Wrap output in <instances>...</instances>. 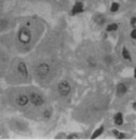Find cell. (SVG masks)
<instances>
[{"instance_id":"obj_1","label":"cell","mask_w":136,"mask_h":140,"mask_svg":"<svg viewBox=\"0 0 136 140\" xmlns=\"http://www.w3.org/2000/svg\"><path fill=\"white\" fill-rule=\"evenodd\" d=\"M31 38H32V34H31L30 30L26 27H22L19 31L18 34V39L20 41V42L23 44H28L30 42Z\"/></svg>"},{"instance_id":"obj_2","label":"cell","mask_w":136,"mask_h":140,"mask_svg":"<svg viewBox=\"0 0 136 140\" xmlns=\"http://www.w3.org/2000/svg\"><path fill=\"white\" fill-rule=\"evenodd\" d=\"M50 72V67L47 64L42 63L37 66L36 68V73L39 77H45V76H47V74Z\"/></svg>"},{"instance_id":"obj_3","label":"cell","mask_w":136,"mask_h":140,"mask_svg":"<svg viewBox=\"0 0 136 140\" xmlns=\"http://www.w3.org/2000/svg\"><path fill=\"white\" fill-rule=\"evenodd\" d=\"M58 91L62 96H66L70 92V86L66 81H62L58 84Z\"/></svg>"},{"instance_id":"obj_4","label":"cell","mask_w":136,"mask_h":140,"mask_svg":"<svg viewBox=\"0 0 136 140\" xmlns=\"http://www.w3.org/2000/svg\"><path fill=\"white\" fill-rule=\"evenodd\" d=\"M30 101L35 106H41L43 104V99L39 94L36 93H32L30 95Z\"/></svg>"},{"instance_id":"obj_5","label":"cell","mask_w":136,"mask_h":140,"mask_svg":"<svg viewBox=\"0 0 136 140\" xmlns=\"http://www.w3.org/2000/svg\"><path fill=\"white\" fill-rule=\"evenodd\" d=\"M17 71H18L19 74L22 75V77H28V69H27L26 64H25L24 62H20V63L18 64V65H17Z\"/></svg>"},{"instance_id":"obj_6","label":"cell","mask_w":136,"mask_h":140,"mask_svg":"<svg viewBox=\"0 0 136 140\" xmlns=\"http://www.w3.org/2000/svg\"><path fill=\"white\" fill-rule=\"evenodd\" d=\"M81 12H83V4L81 3V2H77L72 9V14L75 15L78 13H81Z\"/></svg>"},{"instance_id":"obj_7","label":"cell","mask_w":136,"mask_h":140,"mask_svg":"<svg viewBox=\"0 0 136 140\" xmlns=\"http://www.w3.org/2000/svg\"><path fill=\"white\" fill-rule=\"evenodd\" d=\"M16 103H17L19 106H26L27 104L28 103V96L24 95H20V96H18L17 99H16Z\"/></svg>"},{"instance_id":"obj_8","label":"cell","mask_w":136,"mask_h":140,"mask_svg":"<svg viewBox=\"0 0 136 140\" xmlns=\"http://www.w3.org/2000/svg\"><path fill=\"white\" fill-rule=\"evenodd\" d=\"M126 91H127V87L123 83H119L117 86H116V94H117V95H119V96L124 95L126 93Z\"/></svg>"},{"instance_id":"obj_9","label":"cell","mask_w":136,"mask_h":140,"mask_svg":"<svg viewBox=\"0 0 136 140\" xmlns=\"http://www.w3.org/2000/svg\"><path fill=\"white\" fill-rule=\"evenodd\" d=\"M122 123H123L122 114L121 113H118L115 116V124L117 125V126H121V125H122Z\"/></svg>"},{"instance_id":"obj_10","label":"cell","mask_w":136,"mask_h":140,"mask_svg":"<svg viewBox=\"0 0 136 140\" xmlns=\"http://www.w3.org/2000/svg\"><path fill=\"white\" fill-rule=\"evenodd\" d=\"M103 131H104V127L101 126L100 128H99L98 130H96L95 131H94L93 134L92 135V137H91V138H92V139H95L96 137H98L99 136L101 135L102 133H103Z\"/></svg>"},{"instance_id":"obj_11","label":"cell","mask_w":136,"mask_h":140,"mask_svg":"<svg viewBox=\"0 0 136 140\" xmlns=\"http://www.w3.org/2000/svg\"><path fill=\"white\" fill-rule=\"evenodd\" d=\"M122 57L125 58V59H127V60H131V57H130V53H129V52L127 51V49L126 47H123L122 49Z\"/></svg>"},{"instance_id":"obj_12","label":"cell","mask_w":136,"mask_h":140,"mask_svg":"<svg viewBox=\"0 0 136 140\" xmlns=\"http://www.w3.org/2000/svg\"><path fill=\"white\" fill-rule=\"evenodd\" d=\"M117 24H116V23H113V24H110V25H108L107 26V28H106V30L107 31H115V30H116L117 29Z\"/></svg>"},{"instance_id":"obj_13","label":"cell","mask_w":136,"mask_h":140,"mask_svg":"<svg viewBox=\"0 0 136 140\" xmlns=\"http://www.w3.org/2000/svg\"><path fill=\"white\" fill-rule=\"evenodd\" d=\"M119 9V4L117 3H112V5H111V7H110V11L111 12H116V11H117Z\"/></svg>"},{"instance_id":"obj_14","label":"cell","mask_w":136,"mask_h":140,"mask_svg":"<svg viewBox=\"0 0 136 140\" xmlns=\"http://www.w3.org/2000/svg\"><path fill=\"white\" fill-rule=\"evenodd\" d=\"M113 133H114L115 136H116V137L119 139H122V138H124V137H125L123 133L119 132V131H117L116 130H113Z\"/></svg>"},{"instance_id":"obj_15","label":"cell","mask_w":136,"mask_h":140,"mask_svg":"<svg viewBox=\"0 0 136 140\" xmlns=\"http://www.w3.org/2000/svg\"><path fill=\"white\" fill-rule=\"evenodd\" d=\"M104 17L102 16H100V15H99V16H96V19H95V22H97V23H99V24H103L104 23Z\"/></svg>"},{"instance_id":"obj_16","label":"cell","mask_w":136,"mask_h":140,"mask_svg":"<svg viewBox=\"0 0 136 140\" xmlns=\"http://www.w3.org/2000/svg\"><path fill=\"white\" fill-rule=\"evenodd\" d=\"M131 37L133 39H135L136 40V28L133 29V31L131 32Z\"/></svg>"},{"instance_id":"obj_17","label":"cell","mask_w":136,"mask_h":140,"mask_svg":"<svg viewBox=\"0 0 136 140\" xmlns=\"http://www.w3.org/2000/svg\"><path fill=\"white\" fill-rule=\"evenodd\" d=\"M77 137V136L76 135H70V136H68V137H67V138L68 139H73V138H76Z\"/></svg>"},{"instance_id":"obj_18","label":"cell","mask_w":136,"mask_h":140,"mask_svg":"<svg viewBox=\"0 0 136 140\" xmlns=\"http://www.w3.org/2000/svg\"><path fill=\"white\" fill-rule=\"evenodd\" d=\"M44 115H45V117H49L50 115H51V113L48 112V110H45V114H44Z\"/></svg>"},{"instance_id":"obj_19","label":"cell","mask_w":136,"mask_h":140,"mask_svg":"<svg viewBox=\"0 0 136 140\" xmlns=\"http://www.w3.org/2000/svg\"><path fill=\"white\" fill-rule=\"evenodd\" d=\"M133 109L136 110V102H133Z\"/></svg>"},{"instance_id":"obj_20","label":"cell","mask_w":136,"mask_h":140,"mask_svg":"<svg viewBox=\"0 0 136 140\" xmlns=\"http://www.w3.org/2000/svg\"><path fill=\"white\" fill-rule=\"evenodd\" d=\"M134 77L136 78V67L134 68Z\"/></svg>"},{"instance_id":"obj_21","label":"cell","mask_w":136,"mask_h":140,"mask_svg":"<svg viewBox=\"0 0 136 140\" xmlns=\"http://www.w3.org/2000/svg\"><path fill=\"white\" fill-rule=\"evenodd\" d=\"M134 20H135V22H136V18H134Z\"/></svg>"}]
</instances>
